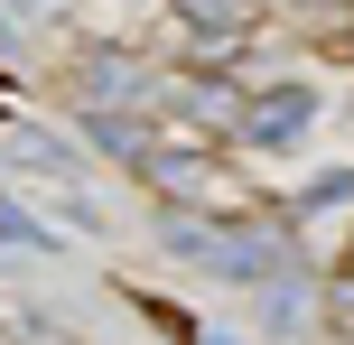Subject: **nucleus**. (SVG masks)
Masks as SVG:
<instances>
[{"label": "nucleus", "mask_w": 354, "mask_h": 345, "mask_svg": "<svg viewBox=\"0 0 354 345\" xmlns=\"http://www.w3.org/2000/svg\"><path fill=\"white\" fill-rule=\"evenodd\" d=\"M168 252L214 261V271H233V280H261V271H280V261H289V243L261 234V224H243V234H214V224H168Z\"/></svg>", "instance_id": "1"}, {"label": "nucleus", "mask_w": 354, "mask_h": 345, "mask_svg": "<svg viewBox=\"0 0 354 345\" xmlns=\"http://www.w3.org/2000/svg\"><path fill=\"white\" fill-rule=\"evenodd\" d=\"M243 122H252V140H299V131L317 122V93H299V84H280V93H261V103H252Z\"/></svg>", "instance_id": "2"}, {"label": "nucleus", "mask_w": 354, "mask_h": 345, "mask_svg": "<svg viewBox=\"0 0 354 345\" xmlns=\"http://www.w3.org/2000/svg\"><path fill=\"white\" fill-rule=\"evenodd\" d=\"M140 93H149V75L131 66V56H93V66H84V103L93 112H131Z\"/></svg>", "instance_id": "3"}, {"label": "nucleus", "mask_w": 354, "mask_h": 345, "mask_svg": "<svg viewBox=\"0 0 354 345\" xmlns=\"http://www.w3.org/2000/svg\"><path fill=\"white\" fill-rule=\"evenodd\" d=\"M177 10H187V28L233 37V28H252V19H261V0H177Z\"/></svg>", "instance_id": "4"}, {"label": "nucleus", "mask_w": 354, "mask_h": 345, "mask_svg": "<svg viewBox=\"0 0 354 345\" xmlns=\"http://www.w3.org/2000/svg\"><path fill=\"white\" fill-rule=\"evenodd\" d=\"M326 317H336V336H345V345H354V271H345V280H336V290H326Z\"/></svg>", "instance_id": "5"}, {"label": "nucleus", "mask_w": 354, "mask_h": 345, "mask_svg": "<svg viewBox=\"0 0 354 345\" xmlns=\"http://www.w3.org/2000/svg\"><path fill=\"white\" fill-rule=\"evenodd\" d=\"M28 10H47V0H0V19H10V28H19V19H28Z\"/></svg>", "instance_id": "6"}]
</instances>
